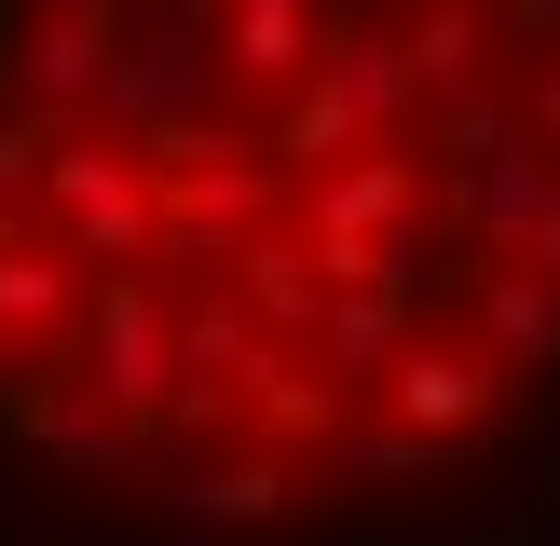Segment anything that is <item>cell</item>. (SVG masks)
Returning a JSON list of instances; mask_svg holds the SVG:
<instances>
[{"instance_id": "cell-1", "label": "cell", "mask_w": 560, "mask_h": 546, "mask_svg": "<svg viewBox=\"0 0 560 546\" xmlns=\"http://www.w3.org/2000/svg\"><path fill=\"white\" fill-rule=\"evenodd\" d=\"M0 478L151 546L560 519V0H0Z\"/></svg>"}]
</instances>
